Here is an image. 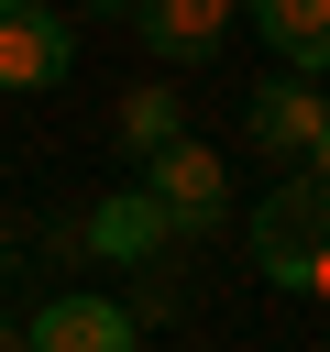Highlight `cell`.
<instances>
[{"label": "cell", "instance_id": "obj_1", "mask_svg": "<svg viewBox=\"0 0 330 352\" xmlns=\"http://www.w3.org/2000/svg\"><path fill=\"white\" fill-rule=\"evenodd\" d=\"M253 264H264V286H286V297H330V187H319V176H286V187L253 209Z\"/></svg>", "mask_w": 330, "mask_h": 352}, {"label": "cell", "instance_id": "obj_2", "mask_svg": "<svg viewBox=\"0 0 330 352\" xmlns=\"http://www.w3.org/2000/svg\"><path fill=\"white\" fill-rule=\"evenodd\" d=\"M143 198L165 209V231L187 242V231H209L220 209H231V187H220V154L209 143H165L154 165H143Z\"/></svg>", "mask_w": 330, "mask_h": 352}, {"label": "cell", "instance_id": "obj_3", "mask_svg": "<svg viewBox=\"0 0 330 352\" xmlns=\"http://www.w3.org/2000/svg\"><path fill=\"white\" fill-rule=\"evenodd\" d=\"M66 55H77V33L44 0H0V88H55Z\"/></svg>", "mask_w": 330, "mask_h": 352}, {"label": "cell", "instance_id": "obj_4", "mask_svg": "<svg viewBox=\"0 0 330 352\" xmlns=\"http://www.w3.org/2000/svg\"><path fill=\"white\" fill-rule=\"evenodd\" d=\"M242 22V0H132V33L165 55V66H198L220 55V33Z\"/></svg>", "mask_w": 330, "mask_h": 352}, {"label": "cell", "instance_id": "obj_5", "mask_svg": "<svg viewBox=\"0 0 330 352\" xmlns=\"http://www.w3.org/2000/svg\"><path fill=\"white\" fill-rule=\"evenodd\" d=\"M22 352H132V308H110V297H44V319L22 330Z\"/></svg>", "mask_w": 330, "mask_h": 352}, {"label": "cell", "instance_id": "obj_6", "mask_svg": "<svg viewBox=\"0 0 330 352\" xmlns=\"http://www.w3.org/2000/svg\"><path fill=\"white\" fill-rule=\"evenodd\" d=\"M319 132H330V99L275 66V77L253 88V143H264V154H319Z\"/></svg>", "mask_w": 330, "mask_h": 352}, {"label": "cell", "instance_id": "obj_7", "mask_svg": "<svg viewBox=\"0 0 330 352\" xmlns=\"http://www.w3.org/2000/svg\"><path fill=\"white\" fill-rule=\"evenodd\" d=\"M286 77H330V0H242Z\"/></svg>", "mask_w": 330, "mask_h": 352}, {"label": "cell", "instance_id": "obj_8", "mask_svg": "<svg viewBox=\"0 0 330 352\" xmlns=\"http://www.w3.org/2000/svg\"><path fill=\"white\" fill-rule=\"evenodd\" d=\"M88 242H99L110 264H154L176 231H165V209H154L143 187H121V198H99V209H88Z\"/></svg>", "mask_w": 330, "mask_h": 352}, {"label": "cell", "instance_id": "obj_9", "mask_svg": "<svg viewBox=\"0 0 330 352\" xmlns=\"http://www.w3.org/2000/svg\"><path fill=\"white\" fill-rule=\"evenodd\" d=\"M121 143H132L143 165H154L165 143H187V121H176V88H132V99H121Z\"/></svg>", "mask_w": 330, "mask_h": 352}, {"label": "cell", "instance_id": "obj_10", "mask_svg": "<svg viewBox=\"0 0 330 352\" xmlns=\"http://www.w3.org/2000/svg\"><path fill=\"white\" fill-rule=\"evenodd\" d=\"M11 264H22V231H11V209H0V275H11Z\"/></svg>", "mask_w": 330, "mask_h": 352}, {"label": "cell", "instance_id": "obj_11", "mask_svg": "<svg viewBox=\"0 0 330 352\" xmlns=\"http://www.w3.org/2000/svg\"><path fill=\"white\" fill-rule=\"evenodd\" d=\"M308 176H319V187H330V132H319V154H308Z\"/></svg>", "mask_w": 330, "mask_h": 352}, {"label": "cell", "instance_id": "obj_12", "mask_svg": "<svg viewBox=\"0 0 330 352\" xmlns=\"http://www.w3.org/2000/svg\"><path fill=\"white\" fill-rule=\"evenodd\" d=\"M0 352H22V330H11V319H0Z\"/></svg>", "mask_w": 330, "mask_h": 352}]
</instances>
